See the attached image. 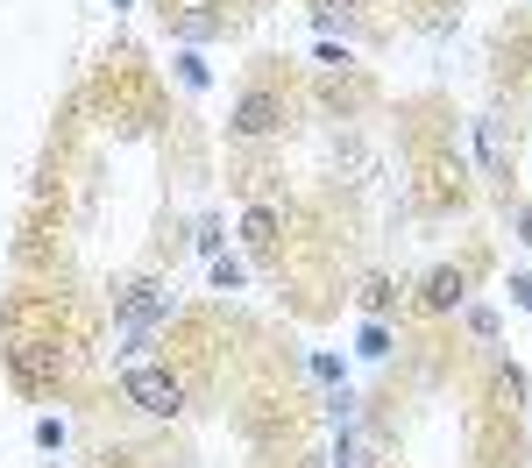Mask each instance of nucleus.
Listing matches in <instances>:
<instances>
[{
	"mask_svg": "<svg viewBox=\"0 0 532 468\" xmlns=\"http://www.w3.org/2000/svg\"><path fill=\"white\" fill-rule=\"evenodd\" d=\"M511 298H518V305L532 312V277H511Z\"/></svg>",
	"mask_w": 532,
	"mask_h": 468,
	"instance_id": "10",
	"label": "nucleus"
},
{
	"mask_svg": "<svg viewBox=\"0 0 532 468\" xmlns=\"http://www.w3.org/2000/svg\"><path fill=\"white\" fill-rule=\"evenodd\" d=\"M8 369H15V383L43 390V383L57 376V348H50V341H15V348H8Z\"/></svg>",
	"mask_w": 532,
	"mask_h": 468,
	"instance_id": "3",
	"label": "nucleus"
},
{
	"mask_svg": "<svg viewBox=\"0 0 532 468\" xmlns=\"http://www.w3.org/2000/svg\"><path fill=\"white\" fill-rule=\"evenodd\" d=\"M213 284L235 291V284H242V263H235V256H213Z\"/></svg>",
	"mask_w": 532,
	"mask_h": 468,
	"instance_id": "8",
	"label": "nucleus"
},
{
	"mask_svg": "<svg viewBox=\"0 0 532 468\" xmlns=\"http://www.w3.org/2000/svg\"><path fill=\"white\" fill-rule=\"evenodd\" d=\"M164 312H171V291H157V284H128V291H121V320H128L135 334H149Z\"/></svg>",
	"mask_w": 532,
	"mask_h": 468,
	"instance_id": "4",
	"label": "nucleus"
},
{
	"mask_svg": "<svg viewBox=\"0 0 532 468\" xmlns=\"http://www.w3.org/2000/svg\"><path fill=\"white\" fill-rule=\"evenodd\" d=\"M518 227H525V242H532V213H518Z\"/></svg>",
	"mask_w": 532,
	"mask_h": 468,
	"instance_id": "11",
	"label": "nucleus"
},
{
	"mask_svg": "<svg viewBox=\"0 0 532 468\" xmlns=\"http://www.w3.org/2000/svg\"><path fill=\"white\" fill-rule=\"evenodd\" d=\"M284 128V100L277 93H242V107H235V135H277Z\"/></svg>",
	"mask_w": 532,
	"mask_h": 468,
	"instance_id": "2",
	"label": "nucleus"
},
{
	"mask_svg": "<svg viewBox=\"0 0 532 468\" xmlns=\"http://www.w3.org/2000/svg\"><path fill=\"white\" fill-rule=\"evenodd\" d=\"M462 298H469V284H462V270H433V277H426V305H433V312H454V305H462Z\"/></svg>",
	"mask_w": 532,
	"mask_h": 468,
	"instance_id": "5",
	"label": "nucleus"
},
{
	"mask_svg": "<svg viewBox=\"0 0 532 468\" xmlns=\"http://www.w3.org/2000/svg\"><path fill=\"white\" fill-rule=\"evenodd\" d=\"M121 390H128V405H142L149 419H178V412H185V383H178L171 369H149V362H135V369L121 376Z\"/></svg>",
	"mask_w": 532,
	"mask_h": 468,
	"instance_id": "1",
	"label": "nucleus"
},
{
	"mask_svg": "<svg viewBox=\"0 0 532 468\" xmlns=\"http://www.w3.org/2000/svg\"><path fill=\"white\" fill-rule=\"evenodd\" d=\"M36 447H64V419H43L36 426Z\"/></svg>",
	"mask_w": 532,
	"mask_h": 468,
	"instance_id": "9",
	"label": "nucleus"
},
{
	"mask_svg": "<svg viewBox=\"0 0 532 468\" xmlns=\"http://www.w3.org/2000/svg\"><path fill=\"white\" fill-rule=\"evenodd\" d=\"M178 78L199 93V86H206V57H199V50H185V57H178Z\"/></svg>",
	"mask_w": 532,
	"mask_h": 468,
	"instance_id": "7",
	"label": "nucleus"
},
{
	"mask_svg": "<svg viewBox=\"0 0 532 468\" xmlns=\"http://www.w3.org/2000/svg\"><path fill=\"white\" fill-rule=\"evenodd\" d=\"M242 234H249V249H270V242H277V206H249Z\"/></svg>",
	"mask_w": 532,
	"mask_h": 468,
	"instance_id": "6",
	"label": "nucleus"
}]
</instances>
